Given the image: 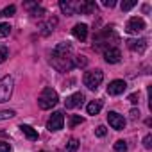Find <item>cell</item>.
<instances>
[{
  "mask_svg": "<svg viewBox=\"0 0 152 152\" xmlns=\"http://www.w3.org/2000/svg\"><path fill=\"white\" fill-rule=\"evenodd\" d=\"M52 66L59 72H70L75 64H73V57H72V47L70 43H59L54 50H52V59H50Z\"/></svg>",
  "mask_w": 152,
  "mask_h": 152,
  "instance_id": "6da1fadb",
  "label": "cell"
},
{
  "mask_svg": "<svg viewBox=\"0 0 152 152\" xmlns=\"http://www.w3.org/2000/svg\"><path fill=\"white\" fill-rule=\"evenodd\" d=\"M57 102H59V97L52 88H45L41 91V95L38 97V106L41 109H52Z\"/></svg>",
  "mask_w": 152,
  "mask_h": 152,
  "instance_id": "7a4b0ae2",
  "label": "cell"
},
{
  "mask_svg": "<svg viewBox=\"0 0 152 152\" xmlns=\"http://www.w3.org/2000/svg\"><path fill=\"white\" fill-rule=\"evenodd\" d=\"M104 81V73L102 70H91V72H86L84 77H83V83L88 90H97Z\"/></svg>",
  "mask_w": 152,
  "mask_h": 152,
  "instance_id": "3957f363",
  "label": "cell"
},
{
  "mask_svg": "<svg viewBox=\"0 0 152 152\" xmlns=\"http://www.w3.org/2000/svg\"><path fill=\"white\" fill-rule=\"evenodd\" d=\"M59 7H61V11H63L66 16H72V15L83 13L84 2H72V0H61V2H59Z\"/></svg>",
  "mask_w": 152,
  "mask_h": 152,
  "instance_id": "277c9868",
  "label": "cell"
},
{
  "mask_svg": "<svg viewBox=\"0 0 152 152\" xmlns=\"http://www.w3.org/2000/svg\"><path fill=\"white\" fill-rule=\"evenodd\" d=\"M13 77L11 75H6L4 79H0V102H7L11 99L13 93Z\"/></svg>",
  "mask_w": 152,
  "mask_h": 152,
  "instance_id": "5b68a950",
  "label": "cell"
},
{
  "mask_svg": "<svg viewBox=\"0 0 152 152\" xmlns=\"http://www.w3.org/2000/svg\"><path fill=\"white\" fill-rule=\"evenodd\" d=\"M63 124H64V115L61 111H56V113L50 115V118L47 122V129L48 131H61Z\"/></svg>",
  "mask_w": 152,
  "mask_h": 152,
  "instance_id": "8992f818",
  "label": "cell"
},
{
  "mask_svg": "<svg viewBox=\"0 0 152 152\" xmlns=\"http://www.w3.org/2000/svg\"><path fill=\"white\" fill-rule=\"evenodd\" d=\"M125 31H127L129 34H140L141 31H145V22H143L141 18L134 16V18H131V20L127 22V25H125Z\"/></svg>",
  "mask_w": 152,
  "mask_h": 152,
  "instance_id": "52a82bcc",
  "label": "cell"
},
{
  "mask_svg": "<svg viewBox=\"0 0 152 152\" xmlns=\"http://www.w3.org/2000/svg\"><path fill=\"white\" fill-rule=\"evenodd\" d=\"M107 122H109V125H111L115 131H122V129L125 127V118H124L122 115H118L116 111H109V113H107Z\"/></svg>",
  "mask_w": 152,
  "mask_h": 152,
  "instance_id": "ba28073f",
  "label": "cell"
},
{
  "mask_svg": "<svg viewBox=\"0 0 152 152\" xmlns=\"http://www.w3.org/2000/svg\"><path fill=\"white\" fill-rule=\"evenodd\" d=\"M104 59H106V63H109V64L118 63V61L122 59V52H120V48H116V47L106 48V50H104Z\"/></svg>",
  "mask_w": 152,
  "mask_h": 152,
  "instance_id": "9c48e42d",
  "label": "cell"
},
{
  "mask_svg": "<svg viewBox=\"0 0 152 152\" xmlns=\"http://www.w3.org/2000/svg\"><path fill=\"white\" fill-rule=\"evenodd\" d=\"M125 88H127L125 81H122V79H115V81L109 83V86H107V93H109V95H122V93L125 91Z\"/></svg>",
  "mask_w": 152,
  "mask_h": 152,
  "instance_id": "30bf717a",
  "label": "cell"
},
{
  "mask_svg": "<svg viewBox=\"0 0 152 152\" xmlns=\"http://www.w3.org/2000/svg\"><path fill=\"white\" fill-rule=\"evenodd\" d=\"M83 102H84V95H83V93H73V95H70V97L64 100V107H66V109H73V107L83 106Z\"/></svg>",
  "mask_w": 152,
  "mask_h": 152,
  "instance_id": "8fae6325",
  "label": "cell"
},
{
  "mask_svg": "<svg viewBox=\"0 0 152 152\" xmlns=\"http://www.w3.org/2000/svg\"><path fill=\"white\" fill-rule=\"evenodd\" d=\"M127 43V47L132 50V52H138V54H143L145 52V48H147V41L145 39H127L125 41Z\"/></svg>",
  "mask_w": 152,
  "mask_h": 152,
  "instance_id": "7c38bea8",
  "label": "cell"
},
{
  "mask_svg": "<svg viewBox=\"0 0 152 152\" xmlns=\"http://www.w3.org/2000/svg\"><path fill=\"white\" fill-rule=\"evenodd\" d=\"M72 34H73L75 38H77V39L84 41V39L88 38V25H86V23H77V25H73Z\"/></svg>",
  "mask_w": 152,
  "mask_h": 152,
  "instance_id": "4fadbf2b",
  "label": "cell"
},
{
  "mask_svg": "<svg viewBox=\"0 0 152 152\" xmlns=\"http://www.w3.org/2000/svg\"><path fill=\"white\" fill-rule=\"evenodd\" d=\"M102 106H104V102L102 100H91L88 106H86V111H88V115H99L100 113V109H102Z\"/></svg>",
  "mask_w": 152,
  "mask_h": 152,
  "instance_id": "5bb4252c",
  "label": "cell"
},
{
  "mask_svg": "<svg viewBox=\"0 0 152 152\" xmlns=\"http://www.w3.org/2000/svg\"><path fill=\"white\" fill-rule=\"evenodd\" d=\"M20 129H22V132H23V134H25L29 140H32V141H36V140L39 138V136H38V131H36V129H32L31 125H25V124H22V125H20Z\"/></svg>",
  "mask_w": 152,
  "mask_h": 152,
  "instance_id": "9a60e30c",
  "label": "cell"
},
{
  "mask_svg": "<svg viewBox=\"0 0 152 152\" xmlns=\"http://www.w3.org/2000/svg\"><path fill=\"white\" fill-rule=\"evenodd\" d=\"M56 23H57V20H56V18H50V20H48V22H47V23L41 27V29H43V34H45V36H47V34H50V32L54 31Z\"/></svg>",
  "mask_w": 152,
  "mask_h": 152,
  "instance_id": "2e32d148",
  "label": "cell"
},
{
  "mask_svg": "<svg viewBox=\"0 0 152 152\" xmlns=\"http://www.w3.org/2000/svg\"><path fill=\"white\" fill-rule=\"evenodd\" d=\"M15 13H16V7L15 6H7V7H4L2 11H0V16L2 18H11Z\"/></svg>",
  "mask_w": 152,
  "mask_h": 152,
  "instance_id": "e0dca14e",
  "label": "cell"
},
{
  "mask_svg": "<svg viewBox=\"0 0 152 152\" xmlns=\"http://www.w3.org/2000/svg\"><path fill=\"white\" fill-rule=\"evenodd\" d=\"M79 148V140L77 138H72L68 143H66V152H75Z\"/></svg>",
  "mask_w": 152,
  "mask_h": 152,
  "instance_id": "ac0fdd59",
  "label": "cell"
},
{
  "mask_svg": "<svg viewBox=\"0 0 152 152\" xmlns=\"http://www.w3.org/2000/svg\"><path fill=\"white\" fill-rule=\"evenodd\" d=\"M83 122H84V118H83L81 115H73V116L70 118V124H68V127H70V129H73L75 125H79V124H83Z\"/></svg>",
  "mask_w": 152,
  "mask_h": 152,
  "instance_id": "d6986e66",
  "label": "cell"
},
{
  "mask_svg": "<svg viewBox=\"0 0 152 152\" xmlns=\"http://www.w3.org/2000/svg\"><path fill=\"white\" fill-rule=\"evenodd\" d=\"M11 34V25L9 23H0V38H7Z\"/></svg>",
  "mask_w": 152,
  "mask_h": 152,
  "instance_id": "ffe728a7",
  "label": "cell"
},
{
  "mask_svg": "<svg viewBox=\"0 0 152 152\" xmlns=\"http://www.w3.org/2000/svg\"><path fill=\"white\" fill-rule=\"evenodd\" d=\"M16 113L13 111V109H4V111H0V120H9V118H13Z\"/></svg>",
  "mask_w": 152,
  "mask_h": 152,
  "instance_id": "44dd1931",
  "label": "cell"
},
{
  "mask_svg": "<svg viewBox=\"0 0 152 152\" xmlns=\"http://www.w3.org/2000/svg\"><path fill=\"white\" fill-rule=\"evenodd\" d=\"M115 150H116V152H127V143H125L124 140H118V141L115 143Z\"/></svg>",
  "mask_w": 152,
  "mask_h": 152,
  "instance_id": "7402d4cb",
  "label": "cell"
},
{
  "mask_svg": "<svg viewBox=\"0 0 152 152\" xmlns=\"http://www.w3.org/2000/svg\"><path fill=\"white\" fill-rule=\"evenodd\" d=\"M86 57L84 56H77V57H73V64L75 66H86Z\"/></svg>",
  "mask_w": 152,
  "mask_h": 152,
  "instance_id": "603a6c76",
  "label": "cell"
},
{
  "mask_svg": "<svg viewBox=\"0 0 152 152\" xmlns=\"http://www.w3.org/2000/svg\"><path fill=\"white\" fill-rule=\"evenodd\" d=\"M7 56H9L7 47H0V63H4V61L7 59Z\"/></svg>",
  "mask_w": 152,
  "mask_h": 152,
  "instance_id": "cb8c5ba5",
  "label": "cell"
},
{
  "mask_svg": "<svg viewBox=\"0 0 152 152\" xmlns=\"http://www.w3.org/2000/svg\"><path fill=\"white\" fill-rule=\"evenodd\" d=\"M143 147L145 148H152V134H147L143 138Z\"/></svg>",
  "mask_w": 152,
  "mask_h": 152,
  "instance_id": "d4e9b609",
  "label": "cell"
},
{
  "mask_svg": "<svg viewBox=\"0 0 152 152\" xmlns=\"http://www.w3.org/2000/svg\"><path fill=\"white\" fill-rule=\"evenodd\" d=\"M134 6H136L134 0H131V2H122V11H129V9H132Z\"/></svg>",
  "mask_w": 152,
  "mask_h": 152,
  "instance_id": "484cf974",
  "label": "cell"
},
{
  "mask_svg": "<svg viewBox=\"0 0 152 152\" xmlns=\"http://www.w3.org/2000/svg\"><path fill=\"white\" fill-rule=\"evenodd\" d=\"M106 132H107V131H106V127H104V125H99V127L95 129V134H97L99 138H104V136H106Z\"/></svg>",
  "mask_w": 152,
  "mask_h": 152,
  "instance_id": "4316f807",
  "label": "cell"
},
{
  "mask_svg": "<svg viewBox=\"0 0 152 152\" xmlns=\"http://www.w3.org/2000/svg\"><path fill=\"white\" fill-rule=\"evenodd\" d=\"M9 150H11V147L7 141H0V152H9Z\"/></svg>",
  "mask_w": 152,
  "mask_h": 152,
  "instance_id": "83f0119b",
  "label": "cell"
},
{
  "mask_svg": "<svg viewBox=\"0 0 152 152\" xmlns=\"http://www.w3.org/2000/svg\"><path fill=\"white\" fill-rule=\"evenodd\" d=\"M138 100H140V95L138 93H131L129 95V102L131 104H138Z\"/></svg>",
  "mask_w": 152,
  "mask_h": 152,
  "instance_id": "f1b7e54d",
  "label": "cell"
},
{
  "mask_svg": "<svg viewBox=\"0 0 152 152\" xmlns=\"http://www.w3.org/2000/svg\"><path fill=\"white\" fill-rule=\"evenodd\" d=\"M102 6L104 7H115L116 2H115V0H102Z\"/></svg>",
  "mask_w": 152,
  "mask_h": 152,
  "instance_id": "f546056e",
  "label": "cell"
},
{
  "mask_svg": "<svg viewBox=\"0 0 152 152\" xmlns=\"http://www.w3.org/2000/svg\"><path fill=\"white\" fill-rule=\"evenodd\" d=\"M129 115H131V118H132V120H138V118H140V111H138V109H132Z\"/></svg>",
  "mask_w": 152,
  "mask_h": 152,
  "instance_id": "4dcf8cb0",
  "label": "cell"
},
{
  "mask_svg": "<svg viewBox=\"0 0 152 152\" xmlns=\"http://www.w3.org/2000/svg\"><path fill=\"white\" fill-rule=\"evenodd\" d=\"M41 152H43V150H41Z\"/></svg>",
  "mask_w": 152,
  "mask_h": 152,
  "instance_id": "1f68e13d",
  "label": "cell"
}]
</instances>
